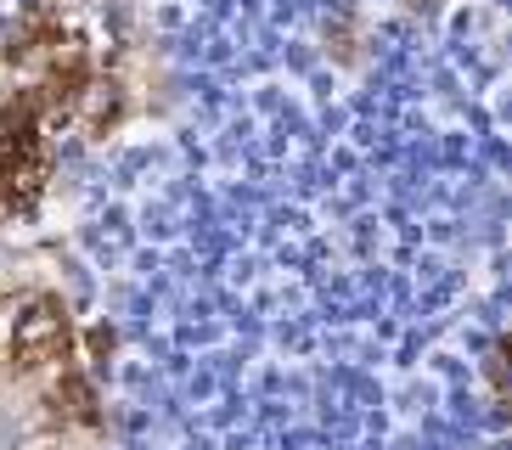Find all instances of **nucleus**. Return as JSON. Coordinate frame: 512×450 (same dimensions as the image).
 Returning <instances> with one entry per match:
<instances>
[{
  "label": "nucleus",
  "instance_id": "2",
  "mask_svg": "<svg viewBox=\"0 0 512 450\" xmlns=\"http://www.w3.org/2000/svg\"><path fill=\"white\" fill-rule=\"evenodd\" d=\"M68 113L79 119V130H85V135H107L113 124L124 119L119 79H85V85H79V96L68 102Z\"/></svg>",
  "mask_w": 512,
  "mask_h": 450
},
{
  "label": "nucleus",
  "instance_id": "1",
  "mask_svg": "<svg viewBox=\"0 0 512 450\" xmlns=\"http://www.w3.org/2000/svg\"><path fill=\"white\" fill-rule=\"evenodd\" d=\"M57 355H68V310H62V299L40 293L12 321V366L17 372H34V366H46Z\"/></svg>",
  "mask_w": 512,
  "mask_h": 450
},
{
  "label": "nucleus",
  "instance_id": "3",
  "mask_svg": "<svg viewBox=\"0 0 512 450\" xmlns=\"http://www.w3.org/2000/svg\"><path fill=\"white\" fill-rule=\"evenodd\" d=\"M51 400H57V411L68 422H85V428H96V422H102V411H96L102 400H96V389L79 372H62V383L51 389Z\"/></svg>",
  "mask_w": 512,
  "mask_h": 450
}]
</instances>
